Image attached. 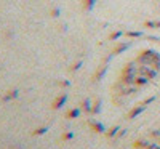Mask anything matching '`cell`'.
Instances as JSON below:
<instances>
[{"instance_id": "2", "label": "cell", "mask_w": 160, "mask_h": 149, "mask_svg": "<svg viewBox=\"0 0 160 149\" xmlns=\"http://www.w3.org/2000/svg\"><path fill=\"white\" fill-rule=\"evenodd\" d=\"M77 114H79V111H77V109H74L72 112H69V116H67V117H71V119H75V117H77Z\"/></svg>"}, {"instance_id": "4", "label": "cell", "mask_w": 160, "mask_h": 149, "mask_svg": "<svg viewBox=\"0 0 160 149\" xmlns=\"http://www.w3.org/2000/svg\"><path fill=\"white\" fill-rule=\"evenodd\" d=\"M69 138H72V133H66V135H64V139H69Z\"/></svg>"}, {"instance_id": "1", "label": "cell", "mask_w": 160, "mask_h": 149, "mask_svg": "<svg viewBox=\"0 0 160 149\" xmlns=\"http://www.w3.org/2000/svg\"><path fill=\"white\" fill-rule=\"evenodd\" d=\"M64 101H66V95H63L61 98H59V100H56V103H55V108H61Z\"/></svg>"}, {"instance_id": "3", "label": "cell", "mask_w": 160, "mask_h": 149, "mask_svg": "<svg viewBox=\"0 0 160 149\" xmlns=\"http://www.w3.org/2000/svg\"><path fill=\"white\" fill-rule=\"evenodd\" d=\"M45 131H46V128H43V127H42L40 130H37V131H35V135H42V133H45Z\"/></svg>"}]
</instances>
